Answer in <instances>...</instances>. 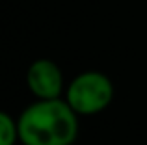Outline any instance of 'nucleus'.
Returning <instances> with one entry per match:
<instances>
[{
	"instance_id": "f257e3e1",
	"label": "nucleus",
	"mask_w": 147,
	"mask_h": 145,
	"mask_svg": "<svg viewBox=\"0 0 147 145\" xmlns=\"http://www.w3.org/2000/svg\"><path fill=\"white\" fill-rule=\"evenodd\" d=\"M78 113L63 97L36 99L17 117L21 145H73L78 138Z\"/></svg>"
},
{
	"instance_id": "f03ea898",
	"label": "nucleus",
	"mask_w": 147,
	"mask_h": 145,
	"mask_svg": "<svg viewBox=\"0 0 147 145\" xmlns=\"http://www.w3.org/2000/svg\"><path fill=\"white\" fill-rule=\"evenodd\" d=\"M114 82L100 71L78 72L65 87L63 99L80 117L99 115L114 101Z\"/></svg>"
},
{
	"instance_id": "7ed1b4c3",
	"label": "nucleus",
	"mask_w": 147,
	"mask_h": 145,
	"mask_svg": "<svg viewBox=\"0 0 147 145\" xmlns=\"http://www.w3.org/2000/svg\"><path fill=\"white\" fill-rule=\"evenodd\" d=\"M26 87L34 99H60L65 93L63 71L56 62L49 58H39L30 63L26 71Z\"/></svg>"
},
{
	"instance_id": "20e7f679",
	"label": "nucleus",
	"mask_w": 147,
	"mask_h": 145,
	"mask_svg": "<svg viewBox=\"0 0 147 145\" xmlns=\"http://www.w3.org/2000/svg\"><path fill=\"white\" fill-rule=\"evenodd\" d=\"M19 143V125L17 117L9 112H0V145H17Z\"/></svg>"
}]
</instances>
